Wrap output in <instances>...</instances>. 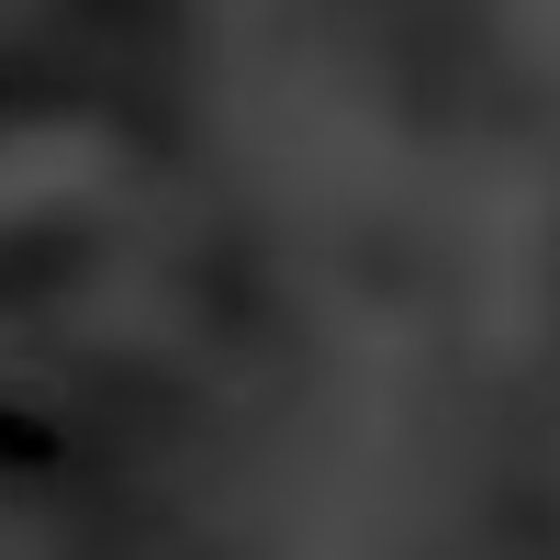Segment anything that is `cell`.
Returning <instances> with one entry per match:
<instances>
[{
  "label": "cell",
  "instance_id": "obj_1",
  "mask_svg": "<svg viewBox=\"0 0 560 560\" xmlns=\"http://www.w3.org/2000/svg\"><path fill=\"white\" fill-rule=\"evenodd\" d=\"M90 179H102V135H79V124H23V135H0V224L68 202V191H90Z\"/></svg>",
  "mask_w": 560,
  "mask_h": 560
}]
</instances>
